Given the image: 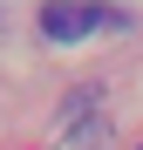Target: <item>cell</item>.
<instances>
[{
	"instance_id": "obj_1",
	"label": "cell",
	"mask_w": 143,
	"mask_h": 150,
	"mask_svg": "<svg viewBox=\"0 0 143 150\" xmlns=\"http://www.w3.org/2000/svg\"><path fill=\"white\" fill-rule=\"evenodd\" d=\"M95 28V7H41V34L48 41H82Z\"/></svg>"
}]
</instances>
